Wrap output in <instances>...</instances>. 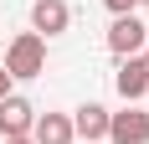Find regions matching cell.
<instances>
[{"label": "cell", "mask_w": 149, "mask_h": 144, "mask_svg": "<svg viewBox=\"0 0 149 144\" xmlns=\"http://www.w3.org/2000/svg\"><path fill=\"white\" fill-rule=\"evenodd\" d=\"M0 67L10 72V77H41L46 72V36L21 31V36L5 46V62H0Z\"/></svg>", "instance_id": "1"}, {"label": "cell", "mask_w": 149, "mask_h": 144, "mask_svg": "<svg viewBox=\"0 0 149 144\" xmlns=\"http://www.w3.org/2000/svg\"><path fill=\"white\" fill-rule=\"evenodd\" d=\"M149 41V26L139 15H113V26H108V52L113 57H139Z\"/></svg>", "instance_id": "2"}, {"label": "cell", "mask_w": 149, "mask_h": 144, "mask_svg": "<svg viewBox=\"0 0 149 144\" xmlns=\"http://www.w3.org/2000/svg\"><path fill=\"white\" fill-rule=\"evenodd\" d=\"M108 144H149V113L144 108H123V113H108Z\"/></svg>", "instance_id": "3"}, {"label": "cell", "mask_w": 149, "mask_h": 144, "mask_svg": "<svg viewBox=\"0 0 149 144\" xmlns=\"http://www.w3.org/2000/svg\"><path fill=\"white\" fill-rule=\"evenodd\" d=\"M113 87H118V98H123V103H139V98L149 93V62H144V57H118Z\"/></svg>", "instance_id": "4"}, {"label": "cell", "mask_w": 149, "mask_h": 144, "mask_svg": "<svg viewBox=\"0 0 149 144\" xmlns=\"http://www.w3.org/2000/svg\"><path fill=\"white\" fill-rule=\"evenodd\" d=\"M31 124H36V108L21 93H5L0 98V134L5 139H21V134H31Z\"/></svg>", "instance_id": "5"}, {"label": "cell", "mask_w": 149, "mask_h": 144, "mask_svg": "<svg viewBox=\"0 0 149 144\" xmlns=\"http://www.w3.org/2000/svg\"><path fill=\"white\" fill-rule=\"evenodd\" d=\"M67 26H72L67 0H36V5H31V31H36V36H62Z\"/></svg>", "instance_id": "6"}, {"label": "cell", "mask_w": 149, "mask_h": 144, "mask_svg": "<svg viewBox=\"0 0 149 144\" xmlns=\"http://www.w3.org/2000/svg\"><path fill=\"white\" fill-rule=\"evenodd\" d=\"M67 118H72V134H77L82 144H98V139L108 134V108H103V103H82V108L67 113Z\"/></svg>", "instance_id": "7"}, {"label": "cell", "mask_w": 149, "mask_h": 144, "mask_svg": "<svg viewBox=\"0 0 149 144\" xmlns=\"http://www.w3.org/2000/svg\"><path fill=\"white\" fill-rule=\"evenodd\" d=\"M72 118L67 113H36V124H31V144H72Z\"/></svg>", "instance_id": "8"}, {"label": "cell", "mask_w": 149, "mask_h": 144, "mask_svg": "<svg viewBox=\"0 0 149 144\" xmlns=\"http://www.w3.org/2000/svg\"><path fill=\"white\" fill-rule=\"evenodd\" d=\"M103 5H108L113 15H134V10H139V0H103Z\"/></svg>", "instance_id": "9"}, {"label": "cell", "mask_w": 149, "mask_h": 144, "mask_svg": "<svg viewBox=\"0 0 149 144\" xmlns=\"http://www.w3.org/2000/svg\"><path fill=\"white\" fill-rule=\"evenodd\" d=\"M5 93H15V77H10L5 67H0V98H5Z\"/></svg>", "instance_id": "10"}, {"label": "cell", "mask_w": 149, "mask_h": 144, "mask_svg": "<svg viewBox=\"0 0 149 144\" xmlns=\"http://www.w3.org/2000/svg\"><path fill=\"white\" fill-rule=\"evenodd\" d=\"M5 144H31V134H21V139H5Z\"/></svg>", "instance_id": "11"}, {"label": "cell", "mask_w": 149, "mask_h": 144, "mask_svg": "<svg viewBox=\"0 0 149 144\" xmlns=\"http://www.w3.org/2000/svg\"><path fill=\"white\" fill-rule=\"evenodd\" d=\"M139 57H144V62H149V41H144V52H139Z\"/></svg>", "instance_id": "12"}, {"label": "cell", "mask_w": 149, "mask_h": 144, "mask_svg": "<svg viewBox=\"0 0 149 144\" xmlns=\"http://www.w3.org/2000/svg\"><path fill=\"white\" fill-rule=\"evenodd\" d=\"M139 5H149V0H139Z\"/></svg>", "instance_id": "13"}, {"label": "cell", "mask_w": 149, "mask_h": 144, "mask_svg": "<svg viewBox=\"0 0 149 144\" xmlns=\"http://www.w3.org/2000/svg\"><path fill=\"white\" fill-rule=\"evenodd\" d=\"M144 98H149V93H144Z\"/></svg>", "instance_id": "14"}]
</instances>
